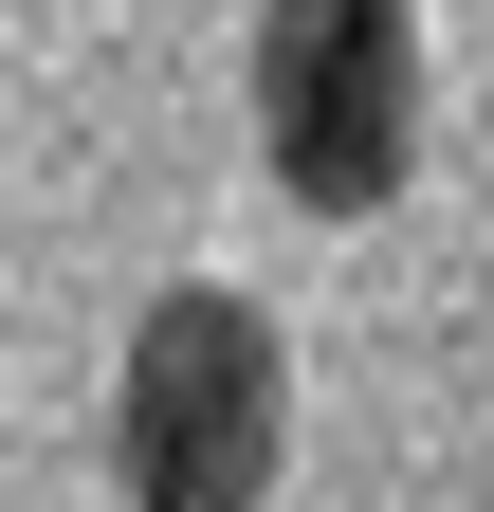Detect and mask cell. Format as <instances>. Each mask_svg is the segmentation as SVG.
Wrapping results in <instances>:
<instances>
[{
  "label": "cell",
  "mask_w": 494,
  "mask_h": 512,
  "mask_svg": "<svg viewBox=\"0 0 494 512\" xmlns=\"http://www.w3.org/2000/svg\"><path fill=\"white\" fill-rule=\"evenodd\" d=\"M293 458V348L257 293L183 275L147 293L129 330V384H110V476H129V512H257Z\"/></svg>",
  "instance_id": "cell-1"
},
{
  "label": "cell",
  "mask_w": 494,
  "mask_h": 512,
  "mask_svg": "<svg viewBox=\"0 0 494 512\" xmlns=\"http://www.w3.org/2000/svg\"><path fill=\"white\" fill-rule=\"evenodd\" d=\"M257 147L312 220H385L421 165V19L403 0H275L257 19Z\"/></svg>",
  "instance_id": "cell-2"
},
{
  "label": "cell",
  "mask_w": 494,
  "mask_h": 512,
  "mask_svg": "<svg viewBox=\"0 0 494 512\" xmlns=\"http://www.w3.org/2000/svg\"><path fill=\"white\" fill-rule=\"evenodd\" d=\"M476 512H494V476H476Z\"/></svg>",
  "instance_id": "cell-3"
}]
</instances>
